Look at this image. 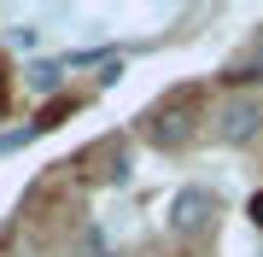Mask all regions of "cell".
<instances>
[{
  "instance_id": "2",
  "label": "cell",
  "mask_w": 263,
  "mask_h": 257,
  "mask_svg": "<svg viewBox=\"0 0 263 257\" xmlns=\"http://www.w3.org/2000/svg\"><path fill=\"white\" fill-rule=\"evenodd\" d=\"M181 117H193V100H187V94H170L164 105H152V111L141 117V129H146V141H152V146L176 152V146H181V141L193 134L187 123H181Z\"/></svg>"
},
{
  "instance_id": "1",
  "label": "cell",
  "mask_w": 263,
  "mask_h": 257,
  "mask_svg": "<svg viewBox=\"0 0 263 257\" xmlns=\"http://www.w3.org/2000/svg\"><path fill=\"white\" fill-rule=\"evenodd\" d=\"M216 193L211 187H181L176 199H170V234L176 240H199V234H211L216 228Z\"/></svg>"
},
{
  "instance_id": "5",
  "label": "cell",
  "mask_w": 263,
  "mask_h": 257,
  "mask_svg": "<svg viewBox=\"0 0 263 257\" xmlns=\"http://www.w3.org/2000/svg\"><path fill=\"white\" fill-rule=\"evenodd\" d=\"M246 216H252V228L263 234V193H252V199H246Z\"/></svg>"
},
{
  "instance_id": "6",
  "label": "cell",
  "mask_w": 263,
  "mask_h": 257,
  "mask_svg": "<svg viewBox=\"0 0 263 257\" xmlns=\"http://www.w3.org/2000/svg\"><path fill=\"white\" fill-rule=\"evenodd\" d=\"M88 257H117V251H105V246H100V251H88Z\"/></svg>"
},
{
  "instance_id": "3",
  "label": "cell",
  "mask_w": 263,
  "mask_h": 257,
  "mask_svg": "<svg viewBox=\"0 0 263 257\" xmlns=\"http://www.w3.org/2000/svg\"><path fill=\"white\" fill-rule=\"evenodd\" d=\"M216 141L222 146H257L263 141V100H228L216 111Z\"/></svg>"
},
{
  "instance_id": "4",
  "label": "cell",
  "mask_w": 263,
  "mask_h": 257,
  "mask_svg": "<svg viewBox=\"0 0 263 257\" xmlns=\"http://www.w3.org/2000/svg\"><path fill=\"white\" fill-rule=\"evenodd\" d=\"M29 82H35V88H59V65H35Z\"/></svg>"
}]
</instances>
